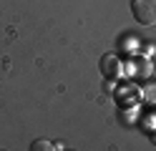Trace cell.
<instances>
[{
	"mask_svg": "<svg viewBox=\"0 0 156 151\" xmlns=\"http://www.w3.org/2000/svg\"><path fill=\"white\" fill-rule=\"evenodd\" d=\"M98 68H101V73L106 78H119L123 73V63H121V58L116 56V53H106L98 60Z\"/></svg>",
	"mask_w": 156,
	"mask_h": 151,
	"instance_id": "cell-2",
	"label": "cell"
},
{
	"mask_svg": "<svg viewBox=\"0 0 156 151\" xmlns=\"http://www.w3.org/2000/svg\"><path fill=\"white\" fill-rule=\"evenodd\" d=\"M151 144L156 146V131H154V134H151Z\"/></svg>",
	"mask_w": 156,
	"mask_h": 151,
	"instance_id": "cell-4",
	"label": "cell"
},
{
	"mask_svg": "<svg viewBox=\"0 0 156 151\" xmlns=\"http://www.w3.org/2000/svg\"><path fill=\"white\" fill-rule=\"evenodd\" d=\"M30 151H55V146L51 141H45V138H38V141L30 144Z\"/></svg>",
	"mask_w": 156,
	"mask_h": 151,
	"instance_id": "cell-3",
	"label": "cell"
},
{
	"mask_svg": "<svg viewBox=\"0 0 156 151\" xmlns=\"http://www.w3.org/2000/svg\"><path fill=\"white\" fill-rule=\"evenodd\" d=\"M131 13L141 25H156V0H131Z\"/></svg>",
	"mask_w": 156,
	"mask_h": 151,
	"instance_id": "cell-1",
	"label": "cell"
}]
</instances>
